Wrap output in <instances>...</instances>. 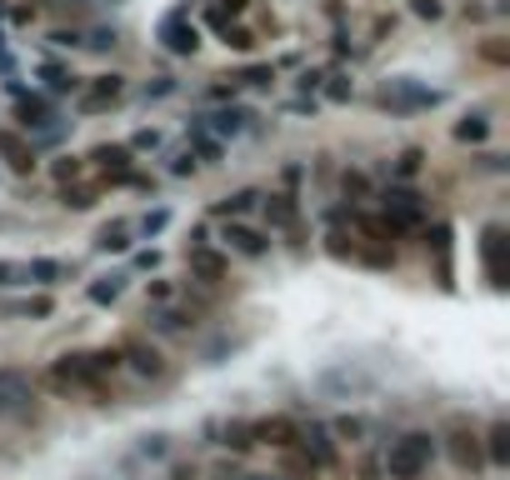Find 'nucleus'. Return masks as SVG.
<instances>
[{
	"label": "nucleus",
	"instance_id": "nucleus-6",
	"mask_svg": "<svg viewBox=\"0 0 510 480\" xmlns=\"http://www.w3.org/2000/svg\"><path fill=\"white\" fill-rule=\"evenodd\" d=\"M90 160H95L100 175H110V180L130 175V145H95V150H90Z\"/></svg>",
	"mask_w": 510,
	"mask_h": 480
},
{
	"label": "nucleus",
	"instance_id": "nucleus-16",
	"mask_svg": "<svg viewBox=\"0 0 510 480\" xmlns=\"http://www.w3.org/2000/svg\"><path fill=\"white\" fill-rule=\"evenodd\" d=\"M305 450H315V465H330V460H335V450H330L325 430H310V435H305Z\"/></svg>",
	"mask_w": 510,
	"mask_h": 480
},
{
	"label": "nucleus",
	"instance_id": "nucleus-25",
	"mask_svg": "<svg viewBox=\"0 0 510 480\" xmlns=\"http://www.w3.org/2000/svg\"><path fill=\"white\" fill-rule=\"evenodd\" d=\"M80 175V160H60L55 165V180H75Z\"/></svg>",
	"mask_w": 510,
	"mask_h": 480
},
{
	"label": "nucleus",
	"instance_id": "nucleus-18",
	"mask_svg": "<svg viewBox=\"0 0 510 480\" xmlns=\"http://www.w3.org/2000/svg\"><path fill=\"white\" fill-rule=\"evenodd\" d=\"M120 295V275H110V280H100V285H90V300L95 305H105V300H115Z\"/></svg>",
	"mask_w": 510,
	"mask_h": 480
},
{
	"label": "nucleus",
	"instance_id": "nucleus-10",
	"mask_svg": "<svg viewBox=\"0 0 510 480\" xmlns=\"http://www.w3.org/2000/svg\"><path fill=\"white\" fill-rule=\"evenodd\" d=\"M250 435L265 440V445H290V440H295V425H290V420H260Z\"/></svg>",
	"mask_w": 510,
	"mask_h": 480
},
{
	"label": "nucleus",
	"instance_id": "nucleus-24",
	"mask_svg": "<svg viewBox=\"0 0 510 480\" xmlns=\"http://www.w3.org/2000/svg\"><path fill=\"white\" fill-rule=\"evenodd\" d=\"M240 120H245V110H235V115L225 110V115H215V130H240Z\"/></svg>",
	"mask_w": 510,
	"mask_h": 480
},
{
	"label": "nucleus",
	"instance_id": "nucleus-22",
	"mask_svg": "<svg viewBox=\"0 0 510 480\" xmlns=\"http://www.w3.org/2000/svg\"><path fill=\"white\" fill-rule=\"evenodd\" d=\"M225 45H235V50H250L255 40H250V30H230V25H225Z\"/></svg>",
	"mask_w": 510,
	"mask_h": 480
},
{
	"label": "nucleus",
	"instance_id": "nucleus-8",
	"mask_svg": "<svg viewBox=\"0 0 510 480\" xmlns=\"http://www.w3.org/2000/svg\"><path fill=\"white\" fill-rule=\"evenodd\" d=\"M0 155H5L15 170H30V165H35V155H30V145L15 135V130H0Z\"/></svg>",
	"mask_w": 510,
	"mask_h": 480
},
{
	"label": "nucleus",
	"instance_id": "nucleus-13",
	"mask_svg": "<svg viewBox=\"0 0 510 480\" xmlns=\"http://www.w3.org/2000/svg\"><path fill=\"white\" fill-rule=\"evenodd\" d=\"M490 460H495V465H510V425L505 420L490 425Z\"/></svg>",
	"mask_w": 510,
	"mask_h": 480
},
{
	"label": "nucleus",
	"instance_id": "nucleus-4",
	"mask_svg": "<svg viewBox=\"0 0 510 480\" xmlns=\"http://www.w3.org/2000/svg\"><path fill=\"white\" fill-rule=\"evenodd\" d=\"M420 215H425V210H420V200L410 195V190H390L385 195V220L390 225H420Z\"/></svg>",
	"mask_w": 510,
	"mask_h": 480
},
{
	"label": "nucleus",
	"instance_id": "nucleus-26",
	"mask_svg": "<svg viewBox=\"0 0 510 480\" xmlns=\"http://www.w3.org/2000/svg\"><path fill=\"white\" fill-rule=\"evenodd\" d=\"M415 15L435 20V15H440V0H415Z\"/></svg>",
	"mask_w": 510,
	"mask_h": 480
},
{
	"label": "nucleus",
	"instance_id": "nucleus-5",
	"mask_svg": "<svg viewBox=\"0 0 510 480\" xmlns=\"http://www.w3.org/2000/svg\"><path fill=\"white\" fill-rule=\"evenodd\" d=\"M120 90H125V85H120V75H100L95 85H90L85 95H80V110H85V115H95V110L115 105V100H120Z\"/></svg>",
	"mask_w": 510,
	"mask_h": 480
},
{
	"label": "nucleus",
	"instance_id": "nucleus-23",
	"mask_svg": "<svg viewBox=\"0 0 510 480\" xmlns=\"http://www.w3.org/2000/svg\"><path fill=\"white\" fill-rule=\"evenodd\" d=\"M45 80H50L55 90H70V85H75V75H65V70H55V65L45 70Z\"/></svg>",
	"mask_w": 510,
	"mask_h": 480
},
{
	"label": "nucleus",
	"instance_id": "nucleus-27",
	"mask_svg": "<svg viewBox=\"0 0 510 480\" xmlns=\"http://www.w3.org/2000/svg\"><path fill=\"white\" fill-rule=\"evenodd\" d=\"M255 480H260V475H255Z\"/></svg>",
	"mask_w": 510,
	"mask_h": 480
},
{
	"label": "nucleus",
	"instance_id": "nucleus-7",
	"mask_svg": "<svg viewBox=\"0 0 510 480\" xmlns=\"http://www.w3.org/2000/svg\"><path fill=\"white\" fill-rule=\"evenodd\" d=\"M450 460H455L460 470H475L480 465V445L470 430H450Z\"/></svg>",
	"mask_w": 510,
	"mask_h": 480
},
{
	"label": "nucleus",
	"instance_id": "nucleus-2",
	"mask_svg": "<svg viewBox=\"0 0 510 480\" xmlns=\"http://www.w3.org/2000/svg\"><path fill=\"white\" fill-rule=\"evenodd\" d=\"M160 45H165L170 55H195L200 30L185 20V10H175V15H165V20H160Z\"/></svg>",
	"mask_w": 510,
	"mask_h": 480
},
{
	"label": "nucleus",
	"instance_id": "nucleus-3",
	"mask_svg": "<svg viewBox=\"0 0 510 480\" xmlns=\"http://www.w3.org/2000/svg\"><path fill=\"white\" fill-rule=\"evenodd\" d=\"M485 275L490 285H505V225H485Z\"/></svg>",
	"mask_w": 510,
	"mask_h": 480
},
{
	"label": "nucleus",
	"instance_id": "nucleus-19",
	"mask_svg": "<svg viewBox=\"0 0 510 480\" xmlns=\"http://www.w3.org/2000/svg\"><path fill=\"white\" fill-rule=\"evenodd\" d=\"M250 205H255V190H240V195L220 200V215H230V210H250Z\"/></svg>",
	"mask_w": 510,
	"mask_h": 480
},
{
	"label": "nucleus",
	"instance_id": "nucleus-12",
	"mask_svg": "<svg viewBox=\"0 0 510 480\" xmlns=\"http://www.w3.org/2000/svg\"><path fill=\"white\" fill-rule=\"evenodd\" d=\"M190 270H195V275L200 280H220V275H225V260H220V255H210V250H190Z\"/></svg>",
	"mask_w": 510,
	"mask_h": 480
},
{
	"label": "nucleus",
	"instance_id": "nucleus-15",
	"mask_svg": "<svg viewBox=\"0 0 510 480\" xmlns=\"http://www.w3.org/2000/svg\"><path fill=\"white\" fill-rule=\"evenodd\" d=\"M130 225H120V220H115V225H105V230H100V235H95V250H125L130 245Z\"/></svg>",
	"mask_w": 510,
	"mask_h": 480
},
{
	"label": "nucleus",
	"instance_id": "nucleus-20",
	"mask_svg": "<svg viewBox=\"0 0 510 480\" xmlns=\"http://www.w3.org/2000/svg\"><path fill=\"white\" fill-rule=\"evenodd\" d=\"M15 280H25V265H10V260H0V285H15Z\"/></svg>",
	"mask_w": 510,
	"mask_h": 480
},
{
	"label": "nucleus",
	"instance_id": "nucleus-17",
	"mask_svg": "<svg viewBox=\"0 0 510 480\" xmlns=\"http://www.w3.org/2000/svg\"><path fill=\"white\" fill-rule=\"evenodd\" d=\"M485 115H465V120H460V125H455V140H485Z\"/></svg>",
	"mask_w": 510,
	"mask_h": 480
},
{
	"label": "nucleus",
	"instance_id": "nucleus-1",
	"mask_svg": "<svg viewBox=\"0 0 510 480\" xmlns=\"http://www.w3.org/2000/svg\"><path fill=\"white\" fill-rule=\"evenodd\" d=\"M430 460H435V435L410 430V435H400L395 445H390L385 470H390V480H420L430 470Z\"/></svg>",
	"mask_w": 510,
	"mask_h": 480
},
{
	"label": "nucleus",
	"instance_id": "nucleus-9",
	"mask_svg": "<svg viewBox=\"0 0 510 480\" xmlns=\"http://www.w3.org/2000/svg\"><path fill=\"white\" fill-rule=\"evenodd\" d=\"M125 355H130V365H135L140 375H160V350L155 345H145V340H130Z\"/></svg>",
	"mask_w": 510,
	"mask_h": 480
},
{
	"label": "nucleus",
	"instance_id": "nucleus-11",
	"mask_svg": "<svg viewBox=\"0 0 510 480\" xmlns=\"http://www.w3.org/2000/svg\"><path fill=\"white\" fill-rule=\"evenodd\" d=\"M225 240L240 250V255H265V235H255V230H245V225H230Z\"/></svg>",
	"mask_w": 510,
	"mask_h": 480
},
{
	"label": "nucleus",
	"instance_id": "nucleus-21",
	"mask_svg": "<svg viewBox=\"0 0 510 480\" xmlns=\"http://www.w3.org/2000/svg\"><path fill=\"white\" fill-rule=\"evenodd\" d=\"M65 205L70 210H90L95 200H90V190H65Z\"/></svg>",
	"mask_w": 510,
	"mask_h": 480
},
{
	"label": "nucleus",
	"instance_id": "nucleus-14",
	"mask_svg": "<svg viewBox=\"0 0 510 480\" xmlns=\"http://www.w3.org/2000/svg\"><path fill=\"white\" fill-rule=\"evenodd\" d=\"M60 275H65L60 260H30V265H25V280H40V285H55Z\"/></svg>",
	"mask_w": 510,
	"mask_h": 480
}]
</instances>
